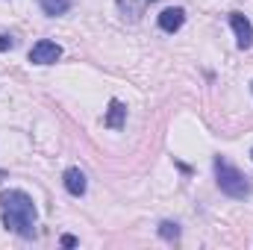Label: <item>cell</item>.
<instances>
[{"label":"cell","mask_w":253,"mask_h":250,"mask_svg":"<svg viewBox=\"0 0 253 250\" xmlns=\"http://www.w3.org/2000/svg\"><path fill=\"white\" fill-rule=\"evenodd\" d=\"M251 88H253V83H251Z\"/></svg>","instance_id":"obj_14"},{"label":"cell","mask_w":253,"mask_h":250,"mask_svg":"<svg viewBox=\"0 0 253 250\" xmlns=\"http://www.w3.org/2000/svg\"><path fill=\"white\" fill-rule=\"evenodd\" d=\"M39 6L44 9V15L56 18V15H65L71 9V0H39Z\"/></svg>","instance_id":"obj_9"},{"label":"cell","mask_w":253,"mask_h":250,"mask_svg":"<svg viewBox=\"0 0 253 250\" xmlns=\"http://www.w3.org/2000/svg\"><path fill=\"white\" fill-rule=\"evenodd\" d=\"M230 27H233V33H236V42H239L242 50L253 47V24L242 15V12H230Z\"/></svg>","instance_id":"obj_4"},{"label":"cell","mask_w":253,"mask_h":250,"mask_svg":"<svg viewBox=\"0 0 253 250\" xmlns=\"http://www.w3.org/2000/svg\"><path fill=\"white\" fill-rule=\"evenodd\" d=\"M215 183H218V188H221L227 197H236V200H245V197L251 194L248 177H245L236 165H230L224 156H215Z\"/></svg>","instance_id":"obj_2"},{"label":"cell","mask_w":253,"mask_h":250,"mask_svg":"<svg viewBox=\"0 0 253 250\" xmlns=\"http://www.w3.org/2000/svg\"><path fill=\"white\" fill-rule=\"evenodd\" d=\"M150 3H153V0H118V9L124 12L129 21H138V18L147 12Z\"/></svg>","instance_id":"obj_8"},{"label":"cell","mask_w":253,"mask_h":250,"mask_svg":"<svg viewBox=\"0 0 253 250\" xmlns=\"http://www.w3.org/2000/svg\"><path fill=\"white\" fill-rule=\"evenodd\" d=\"M183 24H186V9H183V6H168V9H162V15H159L162 33H177Z\"/></svg>","instance_id":"obj_5"},{"label":"cell","mask_w":253,"mask_h":250,"mask_svg":"<svg viewBox=\"0 0 253 250\" xmlns=\"http://www.w3.org/2000/svg\"><path fill=\"white\" fill-rule=\"evenodd\" d=\"M62 248H77V236H62Z\"/></svg>","instance_id":"obj_12"},{"label":"cell","mask_w":253,"mask_h":250,"mask_svg":"<svg viewBox=\"0 0 253 250\" xmlns=\"http://www.w3.org/2000/svg\"><path fill=\"white\" fill-rule=\"evenodd\" d=\"M0 218L3 227L21 239H33L36 236V203L27 191L21 188H6L0 194Z\"/></svg>","instance_id":"obj_1"},{"label":"cell","mask_w":253,"mask_h":250,"mask_svg":"<svg viewBox=\"0 0 253 250\" xmlns=\"http://www.w3.org/2000/svg\"><path fill=\"white\" fill-rule=\"evenodd\" d=\"M159 236H162L165 242H177V239H180V224H177V221H162V224H159Z\"/></svg>","instance_id":"obj_10"},{"label":"cell","mask_w":253,"mask_h":250,"mask_svg":"<svg viewBox=\"0 0 253 250\" xmlns=\"http://www.w3.org/2000/svg\"><path fill=\"white\" fill-rule=\"evenodd\" d=\"M124 121H126V106L118 97L109 100V109H106V115H103V126H109V129H124Z\"/></svg>","instance_id":"obj_6"},{"label":"cell","mask_w":253,"mask_h":250,"mask_svg":"<svg viewBox=\"0 0 253 250\" xmlns=\"http://www.w3.org/2000/svg\"><path fill=\"white\" fill-rule=\"evenodd\" d=\"M15 47V39L9 36V33H0V53H6V50H12Z\"/></svg>","instance_id":"obj_11"},{"label":"cell","mask_w":253,"mask_h":250,"mask_svg":"<svg viewBox=\"0 0 253 250\" xmlns=\"http://www.w3.org/2000/svg\"><path fill=\"white\" fill-rule=\"evenodd\" d=\"M0 180H6V171H0Z\"/></svg>","instance_id":"obj_13"},{"label":"cell","mask_w":253,"mask_h":250,"mask_svg":"<svg viewBox=\"0 0 253 250\" xmlns=\"http://www.w3.org/2000/svg\"><path fill=\"white\" fill-rule=\"evenodd\" d=\"M59 59H62V47L56 42H50V39L36 42L33 50H30V62L33 65H53V62H59Z\"/></svg>","instance_id":"obj_3"},{"label":"cell","mask_w":253,"mask_h":250,"mask_svg":"<svg viewBox=\"0 0 253 250\" xmlns=\"http://www.w3.org/2000/svg\"><path fill=\"white\" fill-rule=\"evenodd\" d=\"M251 156H253V150H251Z\"/></svg>","instance_id":"obj_15"},{"label":"cell","mask_w":253,"mask_h":250,"mask_svg":"<svg viewBox=\"0 0 253 250\" xmlns=\"http://www.w3.org/2000/svg\"><path fill=\"white\" fill-rule=\"evenodd\" d=\"M62 183H65V191L74 194V197H83L85 194V174L80 168H68L62 174Z\"/></svg>","instance_id":"obj_7"}]
</instances>
